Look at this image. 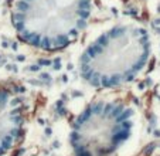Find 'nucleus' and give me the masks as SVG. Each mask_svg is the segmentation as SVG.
<instances>
[{
    "label": "nucleus",
    "mask_w": 160,
    "mask_h": 156,
    "mask_svg": "<svg viewBox=\"0 0 160 156\" xmlns=\"http://www.w3.org/2000/svg\"><path fill=\"white\" fill-rule=\"evenodd\" d=\"M150 39L136 24H118L91 43L79 60V74L89 87L113 90L132 82L150 58Z\"/></svg>",
    "instance_id": "nucleus-1"
},
{
    "label": "nucleus",
    "mask_w": 160,
    "mask_h": 156,
    "mask_svg": "<svg viewBox=\"0 0 160 156\" xmlns=\"http://www.w3.org/2000/svg\"><path fill=\"white\" fill-rule=\"evenodd\" d=\"M135 114L126 102L99 99L75 118L70 131L74 156H112L130 138Z\"/></svg>",
    "instance_id": "nucleus-3"
},
{
    "label": "nucleus",
    "mask_w": 160,
    "mask_h": 156,
    "mask_svg": "<svg viewBox=\"0 0 160 156\" xmlns=\"http://www.w3.org/2000/svg\"><path fill=\"white\" fill-rule=\"evenodd\" d=\"M94 0H17L13 27L17 37L41 51H61L88 26Z\"/></svg>",
    "instance_id": "nucleus-2"
},
{
    "label": "nucleus",
    "mask_w": 160,
    "mask_h": 156,
    "mask_svg": "<svg viewBox=\"0 0 160 156\" xmlns=\"http://www.w3.org/2000/svg\"><path fill=\"white\" fill-rule=\"evenodd\" d=\"M24 104L12 90L0 87V156L9 153L23 138Z\"/></svg>",
    "instance_id": "nucleus-4"
}]
</instances>
